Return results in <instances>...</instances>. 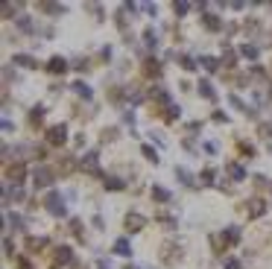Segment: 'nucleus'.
<instances>
[{
    "label": "nucleus",
    "instance_id": "obj_1",
    "mask_svg": "<svg viewBox=\"0 0 272 269\" xmlns=\"http://www.w3.org/2000/svg\"><path fill=\"white\" fill-rule=\"evenodd\" d=\"M65 134H68L65 126H53V129H50V141H53V144H62V141H65Z\"/></svg>",
    "mask_w": 272,
    "mask_h": 269
},
{
    "label": "nucleus",
    "instance_id": "obj_2",
    "mask_svg": "<svg viewBox=\"0 0 272 269\" xmlns=\"http://www.w3.org/2000/svg\"><path fill=\"white\" fill-rule=\"evenodd\" d=\"M50 70H53V73H65V70H68V62H65V59H53Z\"/></svg>",
    "mask_w": 272,
    "mask_h": 269
},
{
    "label": "nucleus",
    "instance_id": "obj_3",
    "mask_svg": "<svg viewBox=\"0 0 272 269\" xmlns=\"http://www.w3.org/2000/svg\"><path fill=\"white\" fill-rule=\"evenodd\" d=\"M114 252L123 254V257H129V243H126V240H117V243H114Z\"/></svg>",
    "mask_w": 272,
    "mask_h": 269
},
{
    "label": "nucleus",
    "instance_id": "obj_4",
    "mask_svg": "<svg viewBox=\"0 0 272 269\" xmlns=\"http://www.w3.org/2000/svg\"><path fill=\"white\" fill-rule=\"evenodd\" d=\"M153 196H158V199H170V193H167V190H161V187H155Z\"/></svg>",
    "mask_w": 272,
    "mask_h": 269
},
{
    "label": "nucleus",
    "instance_id": "obj_5",
    "mask_svg": "<svg viewBox=\"0 0 272 269\" xmlns=\"http://www.w3.org/2000/svg\"><path fill=\"white\" fill-rule=\"evenodd\" d=\"M144 155H147V158H153V161H158V155H155V152L150 150V147H144Z\"/></svg>",
    "mask_w": 272,
    "mask_h": 269
}]
</instances>
